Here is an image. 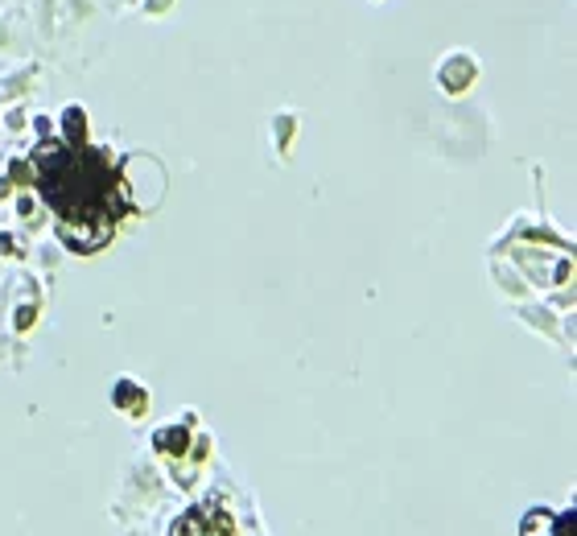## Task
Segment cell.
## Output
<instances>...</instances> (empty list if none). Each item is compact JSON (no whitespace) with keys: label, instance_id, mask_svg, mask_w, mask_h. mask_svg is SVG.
Here are the masks:
<instances>
[{"label":"cell","instance_id":"obj_2","mask_svg":"<svg viewBox=\"0 0 577 536\" xmlns=\"http://www.w3.org/2000/svg\"><path fill=\"white\" fill-rule=\"evenodd\" d=\"M174 536H240V532H235V524H231V516L223 508L198 504L174 524Z\"/></svg>","mask_w":577,"mask_h":536},{"label":"cell","instance_id":"obj_1","mask_svg":"<svg viewBox=\"0 0 577 536\" xmlns=\"http://www.w3.org/2000/svg\"><path fill=\"white\" fill-rule=\"evenodd\" d=\"M38 190L62 223V240L75 252H95L112 240L120 219V186L104 153L95 149H38Z\"/></svg>","mask_w":577,"mask_h":536}]
</instances>
